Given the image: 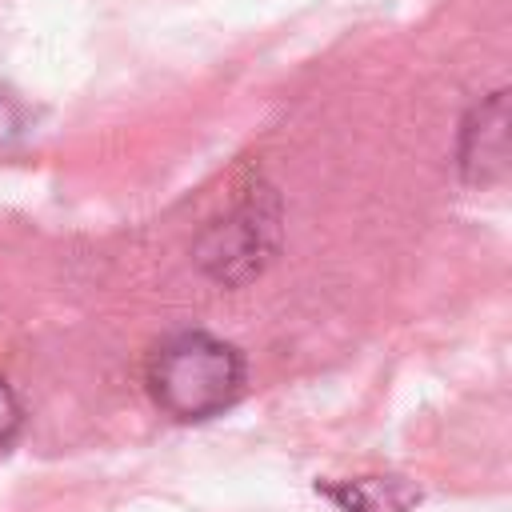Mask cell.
Returning a JSON list of instances; mask_svg holds the SVG:
<instances>
[{"instance_id": "obj_1", "label": "cell", "mask_w": 512, "mask_h": 512, "mask_svg": "<svg viewBox=\"0 0 512 512\" xmlns=\"http://www.w3.org/2000/svg\"><path fill=\"white\" fill-rule=\"evenodd\" d=\"M148 392L172 420H208L244 392V356L208 332H176L148 356Z\"/></svg>"}, {"instance_id": "obj_2", "label": "cell", "mask_w": 512, "mask_h": 512, "mask_svg": "<svg viewBox=\"0 0 512 512\" xmlns=\"http://www.w3.org/2000/svg\"><path fill=\"white\" fill-rule=\"evenodd\" d=\"M460 168L472 184H492L508 168V100L504 92H492L460 136Z\"/></svg>"}, {"instance_id": "obj_3", "label": "cell", "mask_w": 512, "mask_h": 512, "mask_svg": "<svg viewBox=\"0 0 512 512\" xmlns=\"http://www.w3.org/2000/svg\"><path fill=\"white\" fill-rule=\"evenodd\" d=\"M268 228H272V224H264L260 212L244 208L236 220H228V224H220V228H212V232L204 236V248H200L204 268H208L212 276H220V280L252 276V272L260 268L264 252H268V244H264V232H268Z\"/></svg>"}, {"instance_id": "obj_4", "label": "cell", "mask_w": 512, "mask_h": 512, "mask_svg": "<svg viewBox=\"0 0 512 512\" xmlns=\"http://www.w3.org/2000/svg\"><path fill=\"white\" fill-rule=\"evenodd\" d=\"M324 496L336 500L344 512H408L420 500V488L396 476H360V480L324 484Z\"/></svg>"}, {"instance_id": "obj_5", "label": "cell", "mask_w": 512, "mask_h": 512, "mask_svg": "<svg viewBox=\"0 0 512 512\" xmlns=\"http://www.w3.org/2000/svg\"><path fill=\"white\" fill-rule=\"evenodd\" d=\"M20 424H24V408H20L16 392L8 388V380H0V452H4V448L16 440Z\"/></svg>"}]
</instances>
